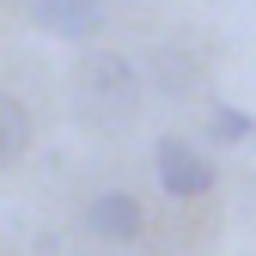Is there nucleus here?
Here are the masks:
<instances>
[{"label":"nucleus","instance_id":"obj_1","mask_svg":"<svg viewBox=\"0 0 256 256\" xmlns=\"http://www.w3.org/2000/svg\"><path fill=\"white\" fill-rule=\"evenodd\" d=\"M140 104V74H134V61H122V55H86L80 61V74H74V110L86 122H122V116H134Z\"/></svg>","mask_w":256,"mask_h":256},{"label":"nucleus","instance_id":"obj_2","mask_svg":"<svg viewBox=\"0 0 256 256\" xmlns=\"http://www.w3.org/2000/svg\"><path fill=\"white\" fill-rule=\"evenodd\" d=\"M152 177H158V189L165 196H177V202H189V196H208L214 189V158L196 146V140H183V134H165L152 146Z\"/></svg>","mask_w":256,"mask_h":256},{"label":"nucleus","instance_id":"obj_3","mask_svg":"<svg viewBox=\"0 0 256 256\" xmlns=\"http://www.w3.org/2000/svg\"><path fill=\"white\" fill-rule=\"evenodd\" d=\"M24 12H30L37 30L68 37V43H92L110 24V6H104V0H24Z\"/></svg>","mask_w":256,"mask_h":256},{"label":"nucleus","instance_id":"obj_4","mask_svg":"<svg viewBox=\"0 0 256 256\" xmlns=\"http://www.w3.org/2000/svg\"><path fill=\"white\" fill-rule=\"evenodd\" d=\"M146 226V208L128 196V189H104V196L86 202V232L104 238V244H134Z\"/></svg>","mask_w":256,"mask_h":256},{"label":"nucleus","instance_id":"obj_5","mask_svg":"<svg viewBox=\"0 0 256 256\" xmlns=\"http://www.w3.org/2000/svg\"><path fill=\"white\" fill-rule=\"evenodd\" d=\"M24 146H30V110L12 98V92H0V171L18 165Z\"/></svg>","mask_w":256,"mask_h":256},{"label":"nucleus","instance_id":"obj_6","mask_svg":"<svg viewBox=\"0 0 256 256\" xmlns=\"http://www.w3.org/2000/svg\"><path fill=\"white\" fill-rule=\"evenodd\" d=\"M208 128H214V140H232V146H238V140H250L256 122H250V110H238V104H214Z\"/></svg>","mask_w":256,"mask_h":256}]
</instances>
